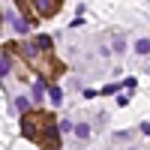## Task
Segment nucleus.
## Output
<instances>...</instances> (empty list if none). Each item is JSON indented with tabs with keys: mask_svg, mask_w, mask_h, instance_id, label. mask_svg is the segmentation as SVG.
Segmentation results:
<instances>
[{
	"mask_svg": "<svg viewBox=\"0 0 150 150\" xmlns=\"http://www.w3.org/2000/svg\"><path fill=\"white\" fill-rule=\"evenodd\" d=\"M21 51H24V54H27V57L33 60L36 54H39V48H36V42H24V45H21Z\"/></svg>",
	"mask_w": 150,
	"mask_h": 150,
	"instance_id": "6",
	"label": "nucleus"
},
{
	"mask_svg": "<svg viewBox=\"0 0 150 150\" xmlns=\"http://www.w3.org/2000/svg\"><path fill=\"white\" fill-rule=\"evenodd\" d=\"M15 108H18V111H27V108H30V99H27V96H18V99H15Z\"/></svg>",
	"mask_w": 150,
	"mask_h": 150,
	"instance_id": "10",
	"label": "nucleus"
},
{
	"mask_svg": "<svg viewBox=\"0 0 150 150\" xmlns=\"http://www.w3.org/2000/svg\"><path fill=\"white\" fill-rule=\"evenodd\" d=\"M42 93H45V81L39 78V81L33 84V99H36V102H39V99H42Z\"/></svg>",
	"mask_w": 150,
	"mask_h": 150,
	"instance_id": "8",
	"label": "nucleus"
},
{
	"mask_svg": "<svg viewBox=\"0 0 150 150\" xmlns=\"http://www.w3.org/2000/svg\"><path fill=\"white\" fill-rule=\"evenodd\" d=\"M120 90V84H108V87H102V96H111V93H117Z\"/></svg>",
	"mask_w": 150,
	"mask_h": 150,
	"instance_id": "12",
	"label": "nucleus"
},
{
	"mask_svg": "<svg viewBox=\"0 0 150 150\" xmlns=\"http://www.w3.org/2000/svg\"><path fill=\"white\" fill-rule=\"evenodd\" d=\"M36 48H39V51H51V48H54V39H51V36H48V33H42V36H36Z\"/></svg>",
	"mask_w": 150,
	"mask_h": 150,
	"instance_id": "3",
	"label": "nucleus"
},
{
	"mask_svg": "<svg viewBox=\"0 0 150 150\" xmlns=\"http://www.w3.org/2000/svg\"><path fill=\"white\" fill-rule=\"evenodd\" d=\"M135 51L138 54H150V39H138L135 42Z\"/></svg>",
	"mask_w": 150,
	"mask_h": 150,
	"instance_id": "9",
	"label": "nucleus"
},
{
	"mask_svg": "<svg viewBox=\"0 0 150 150\" xmlns=\"http://www.w3.org/2000/svg\"><path fill=\"white\" fill-rule=\"evenodd\" d=\"M72 129H75L78 138H90V126H87V123H78V126H72Z\"/></svg>",
	"mask_w": 150,
	"mask_h": 150,
	"instance_id": "7",
	"label": "nucleus"
},
{
	"mask_svg": "<svg viewBox=\"0 0 150 150\" xmlns=\"http://www.w3.org/2000/svg\"><path fill=\"white\" fill-rule=\"evenodd\" d=\"M33 6H36V12H39L42 18H51L60 9V0H33Z\"/></svg>",
	"mask_w": 150,
	"mask_h": 150,
	"instance_id": "2",
	"label": "nucleus"
},
{
	"mask_svg": "<svg viewBox=\"0 0 150 150\" xmlns=\"http://www.w3.org/2000/svg\"><path fill=\"white\" fill-rule=\"evenodd\" d=\"M3 75H6V63H0V81H3Z\"/></svg>",
	"mask_w": 150,
	"mask_h": 150,
	"instance_id": "14",
	"label": "nucleus"
},
{
	"mask_svg": "<svg viewBox=\"0 0 150 150\" xmlns=\"http://www.w3.org/2000/svg\"><path fill=\"white\" fill-rule=\"evenodd\" d=\"M141 132H144V135H150V123H141Z\"/></svg>",
	"mask_w": 150,
	"mask_h": 150,
	"instance_id": "13",
	"label": "nucleus"
},
{
	"mask_svg": "<svg viewBox=\"0 0 150 150\" xmlns=\"http://www.w3.org/2000/svg\"><path fill=\"white\" fill-rule=\"evenodd\" d=\"M9 21H12V27H15L18 33H30V24H33V21H24V18H18V15H9Z\"/></svg>",
	"mask_w": 150,
	"mask_h": 150,
	"instance_id": "4",
	"label": "nucleus"
},
{
	"mask_svg": "<svg viewBox=\"0 0 150 150\" xmlns=\"http://www.w3.org/2000/svg\"><path fill=\"white\" fill-rule=\"evenodd\" d=\"M48 126H54V117L51 114H48V111H36V114H33V111H30V114H27V111H24V120H21V132L24 135H27V138H39V135L48 129Z\"/></svg>",
	"mask_w": 150,
	"mask_h": 150,
	"instance_id": "1",
	"label": "nucleus"
},
{
	"mask_svg": "<svg viewBox=\"0 0 150 150\" xmlns=\"http://www.w3.org/2000/svg\"><path fill=\"white\" fill-rule=\"evenodd\" d=\"M45 87H48V84H45ZM48 96H51V102H54V105H60V102H63V93H60V87H54V84L48 87Z\"/></svg>",
	"mask_w": 150,
	"mask_h": 150,
	"instance_id": "5",
	"label": "nucleus"
},
{
	"mask_svg": "<svg viewBox=\"0 0 150 150\" xmlns=\"http://www.w3.org/2000/svg\"><path fill=\"white\" fill-rule=\"evenodd\" d=\"M15 6L24 12V15H30V0H15Z\"/></svg>",
	"mask_w": 150,
	"mask_h": 150,
	"instance_id": "11",
	"label": "nucleus"
}]
</instances>
